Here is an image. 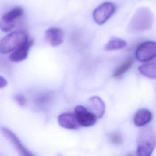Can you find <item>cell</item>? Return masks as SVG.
<instances>
[{
  "instance_id": "ac0fdd59",
  "label": "cell",
  "mask_w": 156,
  "mask_h": 156,
  "mask_svg": "<svg viewBox=\"0 0 156 156\" xmlns=\"http://www.w3.org/2000/svg\"><path fill=\"white\" fill-rule=\"evenodd\" d=\"M109 141L113 144L119 145L122 143V137L120 133L114 132L112 133L109 135Z\"/></svg>"
},
{
  "instance_id": "8fae6325",
  "label": "cell",
  "mask_w": 156,
  "mask_h": 156,
  "mask_svg": "<svg viewBox=\"0 0 156 156\" xmlns=\"http://www.w3.org/2000/svg\"><path fill=\"white\" fill-rule=\"evenodd\" d=\"M48 41L52 46H57L61 44L63 41V31L57 27H51L45 32Z\"/></svg>"
},
{
  "instance_id": "5bb4252c",
  "label": "cell",
  "mask_w": 156,
  "mask_h": 156,
  "mask_svg": "<svg viewBox=\"0 0 156 156\" xmlns=\"http://www.w3.org/2000/svg\"><path fill=\"white\" fill-rule=\"evenodd\" d=\"M138 70L143 75L152 79H156V62L147 63L139 66Z\"/></svg>"
},
{
  "instance_id": "44dd1931",
  "label": "cell",
  "mask_w": 156,
  "mask_h": 156,
  "mask_svg": "<svg viewBox=\"0 0 156 156\" xmlns=\"http://www.w3.org/2000/svg\"><path fill=\"white\" fill-rule=\"evenodd\" d=\"M126 156H134V155H133L132 154H129L127 155Z\"/></svg>"
},
{
  "instance_id": "9a60e30c",
  "label": "cell",
  "mask_w": 156,
  "mask_h": 156,
  "mask_svg": "<svg viewBox=\"0 0 156 156\" xmlns=\"http://www.w3.org/2000/svg\"><path fill=\"white\" fill-rule=\"evenodd\" d=\"M53 94L51 92H43L39 94L34 99V103L38 107H45L52 100Z\"/></svg>"
},
{
  "instance_id": "ffe728a7",
  "label": "cell",
  "mask_w": 156,
  "mask_h": 156,
  "mask_svg": "<svg viewBox=\"0 0 156 156\" xmlns=\"http://www.w3.org/2000/svg\"><path fill=\"white\" fill-rule=\"evenodd\" d=\"M7 80L2 77V76H1V78H0V87L1 88H2L3 87H5L7 85Z\"/></svg>"
},
{
  "instance_id": "4fadbf2b",
  "label": "cell",
  "mask_w": 156,
  "mask_h": 156,
  "mask_svg": "<svg viewBox=\"0 0 156 156\" xmlns=\"http://www.w3.org/2000/svg\"><path fill=\"white\" fill-rule=\"evenodd\" d=\"M152 118V113L146 108H140L135 113L133 122L137 127H143L148 124Z\"/></svg>"
},
{
  "instance_id": "52a82bcc",
  "label": "cell",
  "mask_w": 156,
  "mask_h": 156,
  "mask_svg": "<svg viewBox=\"0 0 156 156\" xmlns=\"http://www.w3.org/2000/svg\"><path fill=\"white\" fill-rule=\"evenodd\" d=\"M74 115L79 124L83 127L93 126L97 121L96 116L82 105H77L75 107Z\"/></svg>"
},
{
  "instance_id": "9c48e42d",
  "label": "cell",
  "mask_w": 156,
  "mask_h": 156,
  "mask_svg": "<svg viewBox=\"0 0 156 156\" xmlns=\"http://www.w3.org/2000/svg\"><path fill=\"white\" fill-rule=\"evenodd\" d=\"M87 108L97 118H102L105 113V106L103 101L98 96H93L87 101Z\"/></svg>"
},
{
  "instance_id": "7a4b0ae2",
  "label": "cell",
  "mask_w": 156,
  "mask_h": 156,
  "mask_svg": "<svg viewBox=\"0 0 156 156\" xmlns=\"http://www.w3.org/2000/svg\"><path fill=\"white\" fill-rule=\"evenodd\" d=\"M28 37L24 31L13 32L4 37L0 43V51L2 54L13 52L28 42Z\"/></svg>"
},
{
  "instance_id": "7c38bea8",
  "label": "cell",
  "mask_w": 156,
  "mask_h": 156,
  "mask_svg": "<svg viewBox=\"0 0 156 156\" xmlns=\"http://www.w3.org/2000/svg\"><path fill=\"white\" fill-rule=\"evenodd\" d=\"M33 43L34 41L29 40L25 45L12 52L9 55V60L13 62H20L25 60L28 56L29 50Z\"/></svg>"
},
{
  "instance_id": "2e32d148",
  "label": "cell",
  "mask_w": 156,
  "mask_h": 156,
  "mask_svg": "<svg viewBox=\"0 0 156 156\" xmlns=\"http://www.w3.org/2000/svg\"><path fill=\"white\" fill-rule=\"evenodd\" d=\"M135 60L133 58H129L124 63L120 65L114 71L113 76L115 78L121 77L124 73H126L133 65Z\"/></svg>"
},
{
  "instance_id": "e0dca14e",
  "label": "cell",
  "mask_w": 156,
  "mask_h": 156,
  "mask_svg": "<svg viewBox=\"0 0 156 156\" xmlns=\"http://www.w3.org/2000/svg\"><path fill=\"white\" fill-rule=\"evenodd\" d=\"M126 45V42L125 40L118 38H113L111 39L105 46V50L107 51H115L123 48Z\"/></svg>"
},
{
  "instance_id": "5b68a950",
  "label": "cell",
  "mask_w": 156,
  "mask_h": 156,
  "mask_svg": "<svg viewBox=\"0 0 156 156\" xmlns=\"http://www.w3.org/2000/svg\"><path fill=\"white\" fill-rule=\"evenodd\" d=\"M116 6L110 2H105L99 5L93 13L94 21L98 24L105 23L114 13Z\"/></svg>"
},
{
  "instance_id": "ba28073f",
  "label": "cell",
  "mask_w": 156,
  "mask_h": 156,
  "mask_svg": "<svg viewBox=\"0 0 156 156\" xmlns=\"http://www.w3.org/2000/svg\"><path fill=\"white\" fill-rule=\"evenodd\" d=\"M1 132L3 135L13 145L20 156H35L21 143L18 137L7 127H2Z\"/></svg>"
},
{
  "instance_id": "d6986e66",
  "label": "cell",
  "mask_w": 156,
  "mask_h": 156,
  "mask_svg": "<svg viewBox=\"0 0 156 156\" xmlns=\"http://www.w3.org/2000/svg\"><path fill=\"white\" fill-rule=\"evenodd\" d=\"M15 100L20 106H24L26 102L25 98L21 94L16 95L15 96Z\"/></svg>"
},
{
  "instance_id": "6da1fadb",
  "label": "cell",
  "mask_w": 156,
  "mask_h": 156,
  "mask_svg": "<svg viewBox=\"0 0 156 156\" xmlns=\"http://www.w3.org/2000/svg\"><path fill=\"white\" fill-rule=\"evenodd\" d=\"M154 16L148 7H141L135 12L129 25L132 32H141L151 29L153 26Z\"/></svg>"
},
{
  "instance_id": "30bf717a",
  "label": "cell",
  "mask_w": 156,
  "mask_h": 156,
  "mask_svg": "<svg viewBox=\"0 0 156 156\" xmlns=\"http://www.w3.org/2000/svg\"><path fill=\"white\" fill-rule=\"evenodd\" d=\"M59 125L67 129L75 130L79 127V124L74 115L70 113H63L58 116Z\"/></svg>"
},
{
  "instance_id": "277c9868",
  "label": "cell",
  "mask_w": 156,
  "mask_h": 156,
  "mask_svg": "<svg viewBox=\"0 0 156 156\" xmlns=\"http://www.w3.org/2000/svg\"><path fill=\"white\" fill-rule=\"evenodd\" d=\"M136 58L142 62L150 61L156 57V41H147L141 43L135 51Z\"/></svg>"
},
{
  "instance_id": "3957f363",
  "label": "cell",
  "mask_w": 156,
  "mask_h": 156,
  "mask_svg": "<svg viewBox=\"0 0 156 156\" xmlns=\"http://www.w3.org/2000/svg\"><path fill=\"white\" fill-rule=\"evenodd\" d=\"M156 144L154 132L150 129L142 130L139 135L136 149V156H151Z\"/></svg>"
},
{
  "instance_id": "8992f818",
  "label": "cell",
  "mask_w": 156,
  "mask_h": 156,
  "mask_svg": "<svg viewBox=\"0 0 156 156\" xmlns=\"http://www.w3.org/2000/svg\"><path fill=\"white\" fill-rule=\"evenodd\" d=\"M23 12L21 7H15L5 13L1 19V30L5 32L10 31L15 27L16 20L23 14Z\"/></svg>"
}]
</instances>
